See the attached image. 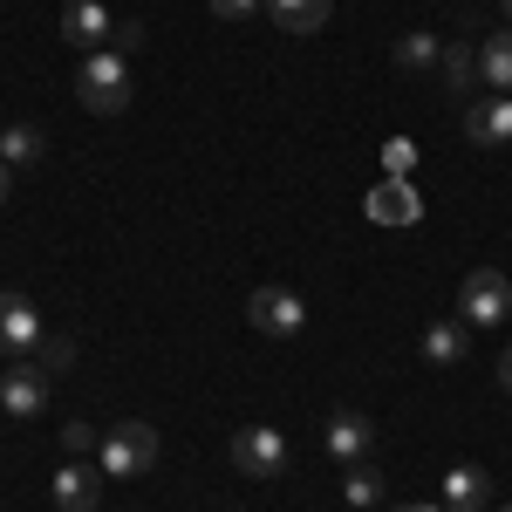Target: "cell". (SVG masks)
I'll list each match as a JSON object with an SVG mask.
<instances>
[{
	"label": "cell",
	"instance_id": "1",
	"mask_svg": "<svg viewBox=\"0 0 512 512\" xmlns=\"http://www.w3.org/2000/svg\"><path fill=\"white\" fill-rule=\"evenodd\" d=\"M76 96L96 117H123L130 110V55L123 48H89L76 69Z\"/></svg>",
	"mask_w": 512,
	"mask_h": 512
},
{
	"label": "cell",
	"instance_id": "2",
	"mask_svg": "<svg viewBox=\"0 0 512 512\" xmlns=\"http://www.w3.org/2000/svg\"><path fill=\"white\" fill-rule=\"evenodd\" d=\"M96 465H103V478H144L158 465V431L151 424H110L96 444Z\"/></svg>",
	"mask_w": 512,
	"mask_h": 512
},
{
	"label": "cell",
	"instance_id": "3",
	"mask_svg": "<svg viewBox=\"0 0 512 512\" xmlns=\"http://www.w3.org/2000/svg\"><path fill=\"white\" fill-rule=\"evenodd\" d=\"M458 315L472 321V328H499L512 315V280L499 267H472L465 287H458Z\"/></svg>",
	"mask_w": 512,
	"mask_h": 512
},
{
	"label": "cell",
	"instance_id": "4",
	"mask_svg": "<svg viewBox=\"0 0 512 512\" xmlns=\"http://www.w3.org/2000/svg\"><path fill=\"white\" fill-rule=\"evenodd\" d=\"M287 437L274 431V424H246V431L233 437V465H239V478H280L287 472Z\"/></svg>",
	"mask_w": 512,
	"mask_h": 512
},
{
	"label": "cell",
	"instance_id": "5",
	"mask_svg": "<svg viewBox=\"0 0 512 512\" xmlns=\"http://www.w3.org/2000/svg\"><path fill=\"white\" fill-rule=\"evenodd\" d=\"M246 321H253L260 335L287 342V335H301V328H308V308H301V294H287V287H253V301H246Z\"/></svg>",
	"mask_w": 512,
	"mask_h": 512
},
{
	"label": "cell",
	"instance_id": "6",
	"mask_svg": "<svg viewBox=\"0 0 512 512\" xmlns=\"http://www.w3.org/2000/svg\"><path fill=\"white\" fill-rule=\"evenodd\" d=\"M41 315L28 294H0V355H14V362H28V355L41 349Z\"/></svg>",
	"mask_w": 512,
	"mask_h": 512
},
{
	"label": "cell",
	"instance_id": "7",
	"mask_svg": "<svg viewBox=\"0 0 512 512\" xmlns=\"http://www.w3.org/2000/svg\"><path fill=\"white\" fill-rule=\"evenodd\" d=\"M0 410L7 417H41L48 410V376H41L35 362H14V369H0Z\"/></svg>",
	"mask_w": 512,
	"mask_h": 512
},
{
	"label": "cell",
	"instance_id": "8",
	"mask_svg": "<svg viewBox=\"0 0 512 512\" xmlns=\"http://www.w3.org/2000/svg\"><path fill=\"white\" fill-rule=\"evenodd\" d=\"M321 444H328V458L362 465V458L376 451V424H369L362 410H335V417H328V431H321Z\"/></svg>",
	"mask_w": 512,
	"mask_h": 512
},
{
	"label": "cell",
	"instance_id": "9",
	"mask_svg": "<svg viewBox=\"0 0 512 512\" xmlns=\"http://www.w3.org/2000/svg\"><path fill=\"white\" fill-rule=\"evenodd\" d=\"M465 137H472L478 151H499V144H512V96H478L472 110H465Z\"/></svg>",
	"mask_w": 512,
	"mask_h": 512
},
{
	"label": "cell",
	"instance_id": "10",
	"mask_svg": "<svg viewBox=\"0 0 512 512\" xmlns=\"http://www.w3.org/2000/svg\"><path fill=\"white\" fill-rule=\"evenodd\" d=\"M62 35L89 55V48H110V41H117V21H110L103 0H69V7H62Z\"/></svg>",
	"mask_w": 512,
	"mask_h": 512
},
{
	"label": "cell",
	"instance_id": "11",
	"mask_svg": "<svg viewBox=\"0 0 512 512\" xmlns=\"http://www.w3.org/2000/svg\"><path fill=\"white\" fill-rule=\"evenodd\" d=\"M362 205H369V219H376V226H417V219H424V198L410 192V178H383Z\"/></svg>",
	"mask_w": 512,
	"mask_h": 512
},
{
	"label": "cell",
	"instance_id": "12",
	"mask_svg": "<svg viewBox=\"0 0 512 512\" xmlns=\"http://www.w3.org/2000/svg\"><path fill=\"white\" fill-rule=\"evenodd\" d=\"M260 14L274 21V35H294V41H301V35H321V28H328L335 0H267Z\"/></svg>",
	"mask_w": 512,
	"mask_h": 512
},
{
	"label": "cell",
	"instance_id": "13",
	"mask_svg": "<svg viewBox=\"0 0 512 512\" xmlns=\"http://www.w3.org/2000/svg\"><path fill=\"white\" fill-rule=\"evenodd\" d=\"M96 499H103V465L69 458V465L55 472V506L62 512H96Z\"/></svg>",
	"mask_w": 512,
	"mask_h": 512
},
{
	"label": "cell",
	"instance_id": "14",
	"mask_svg": "<svg viewBox=\"0 0 512 512\" xmlns=\"http://www.w3.org/2000/svg\"><path fill=\"white\" fill-rule=\"evenodd\" d=\"M465 349H472V321H458V315H444L424 328V362L431 369H458L465 362Z\"/></svg>",
	"mask_w": 512,
	"mask_h": 512
},
{
	"label": "cell",
	"instance_id": "15",
	"mask_svg": "<svg viewBox=\"0 0 512 512\" xmlns=\"http://www.w3.org/2000/svg\"><path fill=\"white\" fill-rule=\"evenodd\" d=\"M444 506H451V512H485V506H492V478L478 472V465L444 472Z\"/></svg>",
	"mask_w": 512,
	"mask_h": 512
},
{
	"label": "cell",
	"instance_id": "16",
	"mask_svg": "<svg viewBox=\"0 0 512 512\" xmlns=\"http://www.w3.org/2000/svg\"><path fill=\"white\" fill-rule=\"evenodd\" d=\"M478 82L499 89V96H512V28L492 35V41H478Z\"/></svg>",
	"mask_w": 512,
	"mask_h": 512
},
{
	"label": "cell",
	"instance_id": "17",
	"mask_svg": "<svg viewBox=\"0 0 512 512\" xmlns=\"http://www.w3.org/2000/svg\"><path fill=\"white\" fill-rule=\"evenodd\" d=\"M35 158H41V130L35 123H0V164L21 171V164H35Z\"/></svg>",
	"mask_w": 512,
	"mask_h": 512
},
{
	"label": "cell",
	"instance_id": "18",
	"mask_svg": "<svg viewBox=\"0 0 512 512\" xmlns=\"http://www.w3.org/2000/svg\"><path fill=\"white\" fill-rule=\"evenodd\" d=\"M437 69H444V82H451V96H472V82H478V55H472V48H458V41H444V55H437Z\"/></svg>",
	"mask_w": 512,
	"mask_h": 512
},
{
	"label": "cell",
	"instance_id": "19",
	"mask_svg": "<svg viewBox=\"0 0 512 512\" xmlns=\"http://www.w3.org/2000/svg\"><path fill=\"white\" fill-rule=\"evenodd\" d=\"M342 499H349V506H376V499H383V472H376L369 458H362V465H349V478H342Z\"/></svg>",
	"mask_w": 512,
	"mask_h": 512
},
{
	"label": "cell",
	"instance_id": "20",
	"mask_svg": "<svg viewBox=\"0 0 512 512\" xmlns=\"http://www.w3.org/2000/svg\"><path fill=\"white\" fill-rule=\"evenodd\" d=\"M28 362H35L41 376H62V369L76 362V335H41V349L28 355Z\"/></svg>",
	"mask_w": 512,
	"mask_h": 512
},
{
	"label": "cell",
	"instance_id": "21",
	"mask_svg": "<svg viewBox=\"0 0 512 512\" xmlns=\"http://www.w3.org/2000/svg\"><path fill=\"white\" fill-rule=\"evenodd\" d=\"M437 55H444L437 35H403L396 41V69H437Z\"/></svg>",
	"mask_w": 512,
	"mask_h": 512
},
{
	"label": "cell",
	"instance_id": "22",
	"mask_svg": "<svg viewBox=\"0 0 512 512\" xmlns=\"http://www.w3.org/2000/svg\"><path fill=\"white\" fill-rule=\"evenodd\" d=\"M410 164H417V144H410V137H390V144H383V171H390V178H410Z\"/></svg>",
	"mask_w": 512,
	"mask_h": 512
},
{
	"label": "cell",
	"instance_id": "23",
	"mask_svg": "<svg viewBox=\"0 0 512 512\" xmlns=\"http://www.w3.org/2000/svg\"><path fill=\"white\" fill-rule=\"evenodd\" d=\"M96 444H103V437L89 431V424H76V417H69V424H62V451H69V458H89V451H96Z\"/></svg>",
	"mask_w": 512,
	"mask_h": 512
},
{
	"label": "cell",
	"instance_id": "24",
	"mask_svg": "<svg viewBox=\"0 0 512 512\" xmlns=\"http://www.w3.org/2000/svg\"><path fill=\"white\" fill-rule=\"evenodd\" d=\"M205 7H212L219 21H253V14H260L267 0H205Z\"/></svg>",
	"mask_w": 512,
	"mask_h": 512
},
{
	"label": "cell",
	"instance_id": "25",
	"mask_svg": "<svg viewBox=\"0 0 512 512\" xmlns=\"http://www.w3.org/2000/svg\"><path fill=\"white\" fill-rule=\"evenodd\" d=\"M499 390H506V396H512V349H506V355H499Z\"/></svg>",
	"mask_w": 512,
	"mask_h": 512
},
{
	"label": "cell",
	"instance_id": "26",
	"mask_svg": "<svg viewBox=\"0 0 512 512\" xmlns=\"http://www.w3.org/2000/svg\"><path fill=\"white\" fill-rule=\"evenodd\" d=\"M7 185H14V164H0V205H7Z\"/></svg>",
	"mask_w": 512,
	"mask_h": 512
},
{
	"label": "cell",
	"instance_id": "27",
	"mask_svg": "<svg viewBox=\"0 0 512 512\" xmlns=\"http://www.w3.org/2000/svg\"><path fill=\"white\" fill-rule=\"evenodd\" d=\"M396 512H451V506H396Z\"/></svg>",
	"mask_w": 512,
	"mask_h": 512
},
{
	"label": "cell",
	"instance_id": "28",
	"mask_svg": "<svg viewBox=\"0 0 512 512\" xmlns=\"http://www.w3.org/2000/svg\"><path fill=\"white\" fill-rule=\"evenodd\" d=\"M499 7H506V14H512V0H499Z\"/></svg>",
	"mask_w": 512,
	"mask_h": 512
},
{
	"label": "cell",
	"instance_id": "29",
	"mask_svg": "<svg viewBox=\"0 0 512 512\" xmlns=\"http://www.w3.org/2000/svg\"><path fill=\"white\" fill-rule=\"evenodd\" d=\"M506 512H512V506H506Z\"/></svg>",
	"mask_w": 512,
	"mask_h": 512
}]
</instances>
